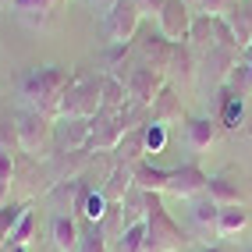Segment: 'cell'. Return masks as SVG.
Segmentation results:
<instances>
[{
	"mask_svg": "<svg viewBox=\"0 0 252 252\" xmlns=\"http://www.w3.org/2000/svg\"><path fill=\"white\" fill-rule=\"evenodd\" d=\"M192 18L195 14L181 4V0H163V11H160V32L171 43H189V29H192Z\"/></svg>",
	"mask_w": 252,
	"mask_h": 252,
	"instance_id": "cell-11",
	"label": "cell"
},
{
	"mask_svg": "<svg viewBox=\"0 0 252 252\" xmlns=\"http://www.w3.org/2000/svg\"><path fill=\"white\" fill-rule=\"evenodd\" d=\"M245 224H249V210L245 206H220V213H217V234H220V238L242 234Z\"/></svg>",
	"mask_w": 252,
	"mask_h": 252,
	"instance_id": "cell-23",
	"label": "cell"
},
{
	"mask_svg": "<svg viewBox=\"0 0 252 252\" xmlns=\"http://www.w3.org/2000/svg\"><path fill=\"white\" fill-rule=\"evenodd\" d=\"M14 171H18V163H14V153L0 149V178H4V181L11 185V181H14Z\"/></svg>",
	"mask_w": 252,
	"mask_h": 252,
	"instance_id": "cell-38",
	"label": "cell"
},
{
	"mask_svg": "<svg viewBox=\"0 0 252 252\" xmlns=\"http://www.w3.org/2000/svg\"><path fill=\"white\" fill-rule=\"evenodd\" d=\"M75 192H78V178H71V181H57L54 189H50V203H54L61 213L68 210V213H75Z\"/></svg>",
	"mask_w": 252,
	"mask_h": 252,
	"instance_id": "cell-27",
	"label": "cell"
},
{
	"mask_svg": "<svg viewBox=\"0 0 252 252\" xmlns=\"http://www.w3.org/2000/svg\"><path fill=\"white\" fill-rule=\"evenodd\" d=\"M135 4L142 11V18H146V14H157V18H160V11H163V0H135Z\"/></svg>",
	"mask_w": 252,
	"mask_h": 252,
	"instance_id": "cell-39",
	"label": "cell"
},
{
	"mask_svg": "<svg viewBox=\"0 0 252 252\" xmlns=\"http://www.w3.org/2000/svg\"><path fill=\"white\" fill-rule=\"evenodd\" d=\"M89 135H93V121H86V117H57V125H54V149H57V153H78V149H89Z\"/></svg>",
	"mask_w": 252,
	"mask_h": 252,
	"instance_id": "cell-9",
	"label": "cell"
},
{
	"mask_svg": "<svg viewBox=\"0 0 252 252\" xmlns=\"http://www.w3.org/2000/svg\"><path fill=\"white\" fill-rule=\"evenodd\" d=\"M231 32H234V43L238 50H252V0H238V4H231V11L224 14Z\"/></svg>",
	"mask_w": 252,
	"mask_h": 252,
	"instance_id": "cell-14",
	"label": "cell"
},
{
	"mask_svg": "<svg viewBox=\"0 0 252 252\" xmlns=\"http://www.w3.org/2000/svg\"><path fill=\"white\" fill-rule=\"evenodd\" d=\"M149 121L153 125H181L185 121V103H181V96L174 86H163L160 96L153 99V107H149Z\"/></svg>",
	"mask_w": 252,
	"mask_h": 252,
	"instance_id": "cell-12",
	"label": "cell"
},
{
	"mask_svg": "<svg viewBox=\"0 0 252 252\" xmlns=\"http://www.w3.org/2000/svg\"><path fill=\"white\" fill-rule=\"evenodd\" d=\"M206 185H210V174L195 160H189V163H181L171 171L167 192H174L178 199H199V195H206Z\"/></svg>",
	"mask_w": 252,
	"mask_h": 252,
	"instance_id": "cell-10",
	"label": "cell"
},
{
	"mask_svg": "<svg viewBox=\"0 0 252 252\" xmlns=\"http://www.w3.org/2000/svg\"><path fill=\"white\" fill-rule=\"evenodd\" d=\"M103 213H107L103 192H96L93 185L86 181V203H82V217H86V220H93V224H99V220H103Z\"/></svg>",
	"mask_w": 252,
	"mask_h": 252,
	"instance_id": "cell-32",
	"label": "cell"
},
{
	"mask_svg": "<svg viewBox=\"0 0 252 252\" xmlns=\"http://www.w3.org/2000/svg\"><path fill=\"white\" fill-rule=\"evenodd\" d=\"M121 82H125V89H128V96L135 99V103L153 107V99H157L160 89L167 86V75L157 71V68H146V64H135V68H128V71H125Z\"/></svg>",
	"mask_w": 252,
	"mask_h": 252,
	"instance_id": "cell-6",
	"label": "cell"
},
{
	"mask_svg": "<svg viewBox=\"0 0 252 252\" xmlns=\"http://www.w3.org/2000/svg\"><path fill=\"white\" fill-rule=\"evenodd\" d=\"M0 149L7 153L18 149V117H11L7 107H0Z\"/></svg>",
	"mask_w": 252,
	"mask_h": 252,
	"instance_id": "cell-31",
	"label": "cell"
},
{
	"mask_svg": "<svg viewBox=\"0 0 252 252\" xmlns=\"http://www.w3.org/2000/svg\"><path fill=\"white\" fill-rule=\"evenodd\" d=\"M135 54H139V64H146V68H157L167 75V68H171V57H174V43L163 36V32L149 29L142 32V36L135 39Z\"/></svg>",
	"mask_w": 252,
	"mask_h": 252,
	"instance_id": "cell-8",
	"label": "cell"
},
{
	"mask_svg": "<svg viewBox=\"0 0 252 252\" xmlns=\"http://www.w3.org/2000/svg\"><path fill=\"white\" fill-rule=\"evenodd\" d=\"M18 149L32 160L50 157V149H54V117L22 110L18 114Z\"/></svg>",
	"mask_w": 252,
	"mask_h": 252,
	"instance_id": "cell-4",
	"label": "cell"
},
{
	"mask_svg": "<svg viewBox=\"0 0 252 252\" xmlns=\"http://www.w3.org/2000/svg\"><path fill=\"white\" fill-rule=\"evenodd\" d=\"M135 185L142 192H167V181H171V171H163V167H153L149 160H139L135 167Z\"/></svg>",
	"mask_w": 252,
	"mask_h": 252,
	"instance_id": "cell-20",
	"label": "cell"
},
{
	"mask_svg": "<svg viewBox=\"0 0 252 252\" xmlns=\"http://www.w3.org/2000/svg\"><path fill=\"white\" fill-rule=\"evenodd\" d=\"M57 4L61 0H14V14H18L22 22H29V25H46L50 22V14L57 11Z\"/></svg>",
	"mask_w": 252,
	"mask_h": 252,
	"instance_id": "cell-19",
	"label": "cell"
},
{
	"mask_svg": "<svg viewBox=\"0 0 252 252\" xmlns=\"http://www.w3.org/2000/svg\"><path fill=\"white\" fill-rule=\"evenodd\" d=\"M75 68L68 64H43V68H32L29 75H22V99L29 110L36 114H46V117H57V107H61V96L68 89Z\"/></svg>",
	"mask_w": 252,
	"mask_h": 252,
	"instance_id": "cell-1",
	"label": "cell"
},
{
	"mask_svg": "<svg viewBox=\"0 0 252 252\" xmlns=\"http://www.w3.org/2000/svg\"><path fill=\"white\" fill-rule=\"evenodd\" d=\"M142 220H146V252H178L185 242V231L163 210L160 192H142Z\"/></svg>",
	"mask_w": 252,
	"mask_h": 252,
	"instance_id": "cell-2",
	"label": "cell"
},
{
	"mask_svg": "<svg viewBox=\"0 0 252 252\" xmlns=\"http://www.w3.org/2000/svg\"><path fill=\"white\" fill-rule=\"evenodd\" d=\"M234 4H238V0H234Z\"/></svg>",
	"mask_w": 252,
	"mask_h": 252,
	"instance_id": "cell-47",
	"label": "cell"
},
{
	"mask_svg": "<svg viewBox=\"0 0 252 252\" xmlns=\"http://www.w3.org/2000/svg\"><path fill=\"white\" fill-rule=\"evenodd\" d=\"M131 189H135V171H131V163L114 160L110 171H107V178H103V185H99L103 199H107V203H121Z\"/></svg>",
	"mask_w": 252,
	"mask_h": 252,
	"instance_id": "cell-13",
	"label": "cell"
},
{
	"mask_svg": "<svg viewBox=\"0 0 252 252\" xmlns=\"http://www.w3.org/2000/svg\"><path fill=\"white\" fill-rule=\"evenodd\" d=\"M163 142H167V128L149 121V125H146V153H160Z\"/></svg>",
	"mask_w": 252,
	"mask_h": 252,
	"instance_id": "cell-36",
	"label": "cell"
},
{
	"mask_svg": "<svg viewBox=\"0 0 252 252\" xmlns=\"http://www.w3.org/2000/svg\"><path fill=\"white\" fill-rule=\"evenodd\" d=\"M25 210H29V203H4L0 206V249L11 242V231H14V224H18V217Z\"/></svg>",
	"mask_w": 252,
	"mask_h": 252,
	"instance_id": "cell-29",
	"label": "cell"
},
{
	"mask_svg": "<svg viewBox=\"0 0 252 252\" xmlns=\"http://www.w3.org/2000/svg\"><path fill=\"white\" fill-rule=\"evenodd\" d=\"M142 25V11L135 0H114L103 11V36L110 46H125L135 39V32Z\"/></svg>",
	"mask_w": 252,
	"mask_h": 252,
	"instance_id": "cell-5",
	"label": "cell"
},
{
	"mask_svg": "<svg viewBox=\"0 0 252 252\" xmlns=\"http://www.w3.org/2000/svg\"><path fill=\"white\" fill-rule=\"evenodd\" d=\"M128 99L131 96L125 89V82L117 78V75H110V71H103V110H121Z\"/></svg>",
	"mask_w": 252,
	"mask_h": 252,
	"instance_id": "cell-26",
	"label": "cell"
},
{
	"mask_svg": "<svg viewBox=\"0 0 252 252\" xmlns=\"http://www.w3.org/2000/svg\"><path fill=\"white\" fill-rule=\"evenodd\" d=\"M117 242H121V252H146V220L128 224Z\"/></svg>",
	"mask_w": 252,
	"mask_h": 252,
	"instance_id": "cell-35",
	"label": "cell"
},
{
	"mask_svg": "<svg viewBox=\"0 0 252 252\" xmlns=\"http://www.w3.org/2000/svg\"><path fill=\"white\" fill-rule=\"evenodd\" d=\"M199 252H220V249H217V245H203V249H199Z\"/></svg>",
	"mask_w": 252,
	"mask_h": 252,
	"instance_id": "cell-44",
	"label": "cell"
},
{
	"mask_svg": "<svg viewBox=\"0 0 252 252\" xmlns=\"http://www.w3.org/2000/svg\"><path fill=\"white\" fill-rule=\"evenodd\" d=\"M99 227H103L107 238H121L128 220H125V203H107V213H103V220H99Z\"/></svg>",
	"mask_w": 252,
	"mask_h": 252,
	"instance_id": "cell-28",
	"label": "cell"
},
{
	"mask_svg": "<svg viewBox=\"0 0 252 252\" xmlns=\"http://www.w3.org/2000/svg\"><path fill=\"white\" fill-rule=\"evenodd\" d=\"M32 234H36V210L29 206V210L18 217V224H14L7 245H29V242H32Z\"/></svg>",
	"mask_w": 252,
	"mask_h": 252,
	"instance_id": "cell-34",
	"label": "cell"
},
{
	"mask_svg": "<svg viewBox=\"0 0 252 252\" xmlns=\"http://www.w3.org/2000/svg\"><path fill=\"white\" fill-rule=\"evenodd\" d=\"M7 252H29V245H7Z\"/></svg>",
	"mask_w": 252,
	"mask_h": 252,
	"instance_id": "cell-43",
	"label": "cell"
},
{
	"mask_svg": "<svg viewBox=\"0 0 252 252\" xmlns=\"http://www.w3.org/2000/svg\"><path fill=\"white\" fill-rule=\"evenodd\" d=\"M125 121H121V110H103L99 107V114L93 117V135H89V153L96 149V153H114L117 142L125 139Z\"/></svg>",
	"mask_w": 252,
	"mask_h": 252,
	"instance_id": "cell-7",
	"label": "cell"
},
{
	"mask_svg": "<svg viewBox=\"0 0 252 252\" xmlns=\"http://www.w3.org/2000/svg\"><path fill=\"white\" fill-rule=\"evenodd\" d=\"M167 71H174L181 82H192L195 78V50L189 43H174V57H171V68Z\"/></svg>",
	"mask_w": 252,
	"mask_h": 252,
	"instance_id": "cell-25",
	"label": "cell"
},
{
	"mask_svg": "<svg viewBox=\"0 0 252 252\" xmlns=\"http://www.w3.org/2000/svg\"><path fill=\"white\" fill-rule=\"evenodd\" d=\"M4 4H14V0H0V7H4Z\"/></svg>",
	"mask_w": 252,
	"mask_h": 252,
	"instance_id": "cell-45",
	"label": "cell"
},
{
	"mask_svg": "<svg viewBox=\"0 0 252 252\" xmlns=\"http://www.w3.org/2000/svg\"><path fill=\"white\" fill-rule=\"evenodd\" d=\"M99 107H103V75H89L75 68L68 89L61 96L57 117H86V121H93Z\"/></svg>",
	"mask_w": 252,
	"mask_h": 252,
	"instance_id": "cell-3",
	"label": "cell"
},
{
	"mask_svg": "<svg viewBox=\"0 0 252 252\" xmlns=\"http://www.w3.org/2000/svg\"><path fill=\"white\" fill-rule=\"evenodd\" d=\"M50 238H54L57 252H75L78 238H82V227L75 220V213H57L54 220H50Z\"/></svg>",
	"mask_w": 252,
	"mask_h": 252,
	"instance_id": "cell-15",
	"label": "cell"
},
{
	"mask_svg": "<svg viewBox=\"0 0 252 252\" xmlns=\"http://www.w3.org/2000/svg\"><path fill=\"white\" fill-rule=\"evenodd\" d=\"M75 252H110L107 249V234H103V227H99V224H86V227H82V238H78V249Z\"/></svg>",
	"mask_w": 252,
	"mask_h": 252,
	"instance_id": "cell-30",
	"label": "cell"
},
{
	"mask_svg": "<svg viewBox=\"0 0 252 252\" xmlns=\"http://www.w3.org/2000/svg\"><path fill=\"white\" fill-rule=\"evenodd\" d=\"M185 139H189V146L195 149H206L213 139H217V121L213 117H189L185 121Z\"/></svg>",
	"mask_w": 252,
	"mask_h": 252,
	"instance_id": "cell-21",
	"label": "cell"
},
{
	"mask_svg": "<svg viewBox=\"0 0 252 252\" xmlns=\"http://www.w3.org/2000/svg\"><path fill=\"white\" fill-rule=\"evenodd\" d=\"M245 252H252V249H245Z\"/></svg>",
	"mask_w": 252,
	"mask_h": 252,
	"instance_id": "cell-46",
	"label": "cell"
},
{
	"mask_svg": "<svg viewBox=\"0 0 252 252\" xmlns=\"http://www.w3.org/2000/svg\"><path fill=\"white\" fill-rule=\"evenodd\" d=\"M242 110H245L242 96L227 86V89L220 93V110H217V125H224V128H238V121H242Z\"/></svg>",
	"mask_w": 252,
	"mask_h": 252,
	"instance_id": "cell-24",
	"label": "cell"
},
{
	"mask_svg": "<svg viewBox=\"0 0 252 252\" xmlns=\"http://www.w3.org/2000/svg\"><path fill=\"white\" fill-rule=\"evenodd\" d=\"M217 213H220V206H217L210 195H199L195 203H192V217H195L199 227H213L217 231Z\"/></svg>",
	"mask_w": 252,
	"mask_h": 252,
	"instance_id": "cell-33",
	"label": "cell"
},
{
	"mask_svg": "<svg viewBox=\"0 0 252 252\" xmlns=\"http://www.w3.org/2000/svg\"><path fill=\"white\" fill-rule=\"evenodd\" d=\"M7 192H11V185H7L4 178H0V206H4V199H7Z\"/></svg>",
	"mask_w": 252,
	"mask_h": 252,
	"instance_id": "cell-40",
	"label": "cell"
},
{
	"mask_svg": "<svg viewBox=\"0 0 252 252\" xmlns=\"http://www.w3.org/2000/svg\"><path fill=\"white\" fill-rule=\"evenodd\" d=\"M206 57V71H210V78L213 82H231V75H234V68H238V50H231V46H213L210 54H203Z\"/></svg>",
	"mask_w": 252,
	"mask_h": 252,
	"instance_id": "cell-16",
	"label": "cell"
},
{
	"mask_svg": "<svg viewBox=\"0 0 252 252\" xmlns=\"http://www.w3.org/2000/svg\"><path fill=\"white\" fill-rule=\"evenodd\" d=\"M89 4H96V7H99V11H107V7H110V4H114V0H89Z\"/></svg>",
	"mask_w": 252,
	"mask_h": 252,
	"instance_id": "cell-42",
	"label": "cell"
},
{
	"mask_svg": "<svg viewBox=\"0 0 252 252\" xmlns=\"http://www.w3.org/2000/svg\"><path fill=\"white\" fill-rule=\"evenodd\" d=\"M189 46L199 50V54H210L217 46V36H213V18L210 14H195L192 18V29H189Z\"/></svg>",
	"mask_w": 252,
	"mask_h": 252,
	"instance_id": "cell-22",
	"label": "cell"
},
{
	"mask_svg": "<svg viewBox=\"0 0 252 252\" xmlns=\"http://www.w3.org/2000/svg\"><path fill=\"white\" fill-rule=\"evenodd\" d=\"M231 4H234V0H203V4H199V14L220 18V14H227V11H231Z\"/></svg>",
	"mask_w": 252,
	"mask_h": 252,
	"instance_id": "cell-37",
	"label": "cell"
},
{
	"mask_svg": "<svg viewBox=\"0 0 252 252\" xmlns=\"http://www.w3.org/2000/svg\"><path fill=\"white\" fill-rule=\"evenodd\" d=\"M181 4H185V7H189L192 14H199V4H203V0H181Z\"/></svg>",
	"mask_w": 252,
	"mask_h": 252,
	"instance_id": "cell-41",
	"label": "cell"
},
{
	"mask_svg": "<svg viewBox=\"0 0 252 252\" xmlns=\"http://www.w3.org/2000/svg\"><path fill=\"white\" fill-rule=\"evenodd\" d=\"M206 195L213 199L217 206H242V185H238V178H234V174H217V178H210Z\"/></svg>",
	"mask_w": 252,
	"mask_h": 252,
	"instance_id": "cell-17",
	"label": "cell"
},
{
	"mask_svg": "<svg viewBox=\"0 0 252 252\" xmlns=\"http://www.w3.org/2000/svg\"><path fill=\"white\" fill-rule=\"evenodd\" d=\"M114 160L131 163V167H135L139 160H146V125H142V128L125 131V139L117 142V149H114Z\"/></svg>",
	"mask_w": 252,
	"mask_h": 252,
	"instance_id": "cell-18",
	"label": "cell"
}]
</instances>
